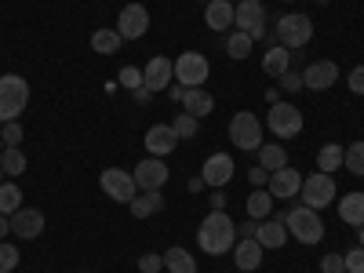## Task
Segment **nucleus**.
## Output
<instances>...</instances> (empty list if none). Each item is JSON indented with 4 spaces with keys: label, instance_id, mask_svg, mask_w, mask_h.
I'll list each match as a JSON object with an SVG mask.
<instances>
[{
    "label": "nucleus",
    "instance_id": "de8ad7c7",
    "mask_svg": "<svg viewBox=\"0 0 364 273\" xmlns=\"http://www.w3.org/2000/svg\"><path fill=\"white\" fill-rule=\"evenodd\" d=\"M255 230H259V223H255V219H248L245 226H240V237H255Z\"/></svg>",
    "mask_w": 364,
    "mask_h": 273
},
{
    "label": "nucleus",
    "instance_id": "a18cd8bd",
    "mask_svg": "<svg viewBox=\"0 0 364 273\" xmlns=\"http://www.w3.org/2000/svg\"><path fill=\"white\" fill-rule=\"evenodd\" d=\"M208 204H211V211H226V193H223V190H211Z\"/></svg>",
    "mask_w": 364,
    "mask_h": 273
},
{
    "label": "nucleus",
    "instance_id": "5fc2aeb1",
    "mask_svg": "<svg viewBox=\"0 0 364 273\" xmlns=\"http://www.w3.org/2000/svg\"><path fill=\"white\" fill-rule=\"evenodd\" d=\"M4 178H8V175H4V168H0V182H4Z\"/></svg>",
    "mask_w": 364,
    "mask_h": 273
},
{
    "label": "nucleus",
    "instance_id": "aec40b11",
    "mask_svg": "<svg viewBox=\"0 0 364 273\" xmlns=\"http://www.w3.org/2000/svg\"><path fill=\"white\" fill-rule=\"evenodd\" d=\"M204 26L211 33H226L233 26V4L230 0H211V4H204Z\"/></svg>",
    "mask_w": 364,
    "mask_h": 273
},
{
    "label": "nucleus",
    "instance_id": "58836bf2",
    "mask_svg": "<svg viewBox=\"0 0 364 273\" xmlns=\"http://www.w3.org/2000/svg\"><path fill=\"white\" fill-rule=\"evenodd\" d=\"M161 269H164V255H157V252L139 255V273H161Z\"/></svg>",
    "mask_w": 364,
    "mask_h": 273
},
{
    "label": "nucleus",
    "instance_id": "39448f33",
    "mask_svg": "<svg viewBox=\"0 0 364 273\" xmlns=\"http://www.w3.org/2000/svg\"><path fill=\"white\" fill-rule=\"evenodd\" d=\"M339 197V186L336 178H331L328 171H314V175H302V190H299V204H306L314 211L328 208L331 200Z\"/></svg>",
    "mask_w": 364,
    "mask_h": 273
},
{
    "label": "nucleus",
    "instance_id": "13d9d810",
    "mask_svg": "<svg viewBox=\"0 0 364 273\" xmlns=\"http://www.w3.org/2000/svg\"><path fill=\"white\" fill-rule=\"evenodd\" d=\"M0 149H4V142H0Z\"/></svg>",
    "mask_w": 364,
    "mask_h": 273
},
{
    "label": "nucleus",
    "instance_id": "c03bdc74",
    "mask_svg": "<svg viewBox=\"0 0 364 273\" xmlns=\"http://www.w3.org/2000/svg\"><path fill=\"white\" fill-rule=\"evenodd\" d=\"M248 182H252V186H255V190H262V186H266V182H269V171H266V168L259 164V168H252V171H248Z\"/></svg>",
    "mask_w": 364,
    "mask_h": 273
},
{
    "label": "nucleus",
    "instance_id": "37998d69",
    "mask_svg": "<svg viewBox=\"0 0 364 273\" xmlns=\"http://www.w3.org/2000/svg\"><path fill=\"white\" fill-rule=\"evenodd\" d=\"M302 87V73H295V70H288V73H281V91H299Z\"/></svg>",
    "mask_w": 364,
    "mask_h": 273
},
{
    "label": "nucleus",
    "instance_id": "ea45409f",
    "mask_svg": "<svg viewBox=\"0 0 364 273\" xmlns=\"http://www.w3.org/2000/svg\"><path fill=\"white\" fill-rule=\"evenodd\" d=\"M343 262H346V273H364V248L357 245V248L343 252Z\"/></svg>",
    "mask_w": 364,
    "mask_h": 273
},
{
    "label": "nucleus",
    "instance_id": "a211bd4d",
    "mask_svg": "<svg viewBox=\"0 0 364 273\" xmlns=\"http://www.w3.org/2000/svg\"><path fill=\"white\" fill-rule=\"evenodd\" d=\"M146 149H149V157H168V154H175L178 149V135H175V128L171 124H154L146 132Z\"/></svg>",
    "mask_w": 364,
    "mask_h": 273
},
{
    "label": "nucleus",
    "instance_id": "473e14b6",
    "mask_svg": "<svg viewBox=\"0 0 364 273\" xmlns=\"http://www.w3.org/2000/svg\"><path fill=\"white\" fill-rule=\"evenodd\" d=\"M18 208H22V190L4 178L0 182V215H15Z\"/></svg>",
    "mask_w": 364,
    "mask_h": 273
},
{
    "label": "nucleus",
    "instance_id": "f257e3e1",
    "mask_svg": "<svg viewBox=\"0 0 364 273\" xmlns=\"http://www.w3.org/2000/svg\"><path fill=\"white\" fill-rule=\"evenodd\" d=\"M197 245L204 255H226L237 245V223L226 211H208L197 226Z\"/></svg>",
    "mask_w": 364,
    "mask_h": 273
},
{
    "label": "nucleus",
    "instance_id": "6e6552de",
    "mask_svg": "<svg viewBox=\"0 0 364 273\" xmlns=\"http://www.w3.org/2000/svg\"><path fill=\"white\" fill-rule=\"evenodd\" d=\"M266 124H269V135H277V139H299L302 109L291 106V102H273L269 113H266Z\"/></svg>",
    "mask_w": 364,
    "mask_h": 273
},
{
    "label": "nucleus",
    "instance_id": "6ab92c4d",
    "mask_svg": "<svg viewBox=\"0 0 364 273\" xmlns=\"http://www.w3.org/2000/svg\"><path fill=\"white\" fill-rule=\"evenodd\" d=\"M262 245L255 237H240L237 245H233V262H237V273H252V269H259L262 266Z\"/></svg>",
    "mask_w": 364,
    "mask_h": 273
},
{
    "label": "nucleus",
    "instance_id": "ddd939ff",
    "mask_svg": "<svg viewBox=\"0 0 364 273\" xmlns=\"http://www.w3.org/2000/svg\"><path fill=\"white\" fill-rule=\"evenodd\" d=\"M233 171H237V164H233L230 154H211V157L204 161V168H200V178H204L208 190H223L226 182L233 178Z\"/></svg>",
    "mask_w": 364,
    "mask_h": 273
},
{
    "label": "nucleus",
    "instance_id": "c9c22d12",
    "mask_svg": "<svg viewBox=\"0 0 364 273\" xmlns=\"http://www.w3.org/2000/svg\"><path fill=\"white\" fill-rule=\"evenodd\" d=\"M18 262H22V252L15 245H8V240H0V273L18 269Z\"/></svg>",
    "mask_w": 364,
    "mask_h": 273
},
{
    "label": "nucleus",
    "instance_id": "a19ab883",
    "mask_svg": "<svg viewBox=\"0 0 364 273\" xmlns=\"http://www.w3.org/2000/svg\"><path fill=\"white\" fill-rule=\"evenodd\" d=\"M321 273H346L343 255H321Z\"/></svg>",
    "mask_w": 364,
    "mask_h": 273
},
{
    "label": "nucleus",
    "instance_id": "864d4df0",
    "mask_svg": "<svg viewBox=\"0 0 364 273\" xmlns=\"http://www.w3.org/2000/svg\"><path fill=\"white\" fill-rule=\"evenodd\" d=\"M357 245L364 248V226H357Z\"/></svg>",
    "mask_w": 364,
    "mask_h": 273
},
{
    "label": "nucleus",
    "instance_id": "f03ea898",
    "mask_svg": "<svg viewBox=\"0 0 364 273\" xmlns=\"http://www.w3.org/2000/svg\"><path fill=\"white\" fill-rule=\"evenodd\" d=\"M284 226H288V237H295L299 245H321L324 240V223L306 204H291L284 215Z\"/></svg>",
    "mask_w": 364,
    "mask_h": 273
},
{
    "label": "nucleus",
    "instance_id": "f8f14e48",
    "mask_svg": "<svg viewBox=\"0 0 364 273\" xmlns=\"http://www.w3.org/2000/svg\"><path fill=\"white\" fill-rule=\"evenodd\" d=\"M171 80H175V58H168V55H154L142 66V87L149 95H154V91H168Z\"/></svg>",
    "mask_w": 364,
    "mask_h": 273
},
{
    "label": "nucleus",
    "instance_id": "09e8293b",
    "mask_svg": "<svg viewBox=\"0 0 364 273\" xmlns=\"http://www.w3.org/2000/svg\"><path fill=\"white\" fill-rule=\"evenodd\" d=\"M11 233V215H0V240Z\"/></svg>",
    "mask_w": 364,
    "mask_h": 273
},
{
    "label": "nucleus",
    "instance_id": "72a5a7b5",
    "mask_svg": "<svg viewBox=\"0 0 364 273\" xmlns=\"http://www.w3.org/2000/svg\"><path fill=\"white\" fill-rule=\"evenodd\" d=\"M171 128H175V135H178V139H193V135L200 132V120H197L193 113H186V109H178V113H175V120H171Z\"/></svg>",
    "mask_w": 364,
    "mask_h": 273
},
{
    "label": "nucleus",
    "instance_id": "9d476101",
    "mask_svg": "<svg viewBox=\"0 0 364 273\" xmlns=\"http://www.w3.org/2000/svg\"><path fill=\"white\" fill-rule=\"evenodd\" d=\"M208 77H211V63H208L200 51H182V55L175 58V84H182V87H200Z\"/></svg>",
    "mask_w": 364,
    "mask_h": 273
},
{
    "label": "nucleus",
    "instance_id": "4d7b16f0",
    "mask_svg": "<svg viewBox=\"0 0 364 273\" xmlns=\"http://www.w3.org/2000/svg\"><path fill=\"white\" fill-rule=\"evenodd\" d=\"M230 4H240V0H230Z\"/></svg>",
    "mask_w": 364,
    "mask_h": 273
},
{
    "label": "nucleus",
    "instance_id": "20e7f679",
    "mask_svg": "<svg viewBox=\"0 0 364 273\" xmlns=\"http://www.w3.org/2000/svg\"><path fill=\"white\" fill-rule=\"evenodd\" d=\"M273 37H277L281 48L288 51H299L314 41V18L302 15V11H291V15H281L277 18V29H273Z\"/></svg>",
    "mask_w": 364,
    "mask_h": 273
},
{
    "label": "nucleus",
    "instance_id": "49530a36",
    "mask_svg": "<svg viewBox=\"0 0 364 273\" xmlns=\"http://www.w3.org/2000/svg\"><path fill=\"white\" fill-rule=\"evenodd\" d=\"M182 91H186V87L171 80V84H168V99H171V102H182Z\"/></svg>",
    "mask_w": 364,
    "mask_h": 273
},
{
    "label": "nucleus",
    "instance_id": "393cba45",
    "mask_svg": "<svg viewBox=\"0 0 364 273\" xmlns=\"http://www.w3.org/2000/svg\"><path fill=\"white\" fill-rule=\"evenodd\" d=\"M128 208H132L135 219H149V215H157V211L164 208V197H161V190H142Z\"/></svg>",
    "mask_w": 364,
    "mask_h": 273
},
{
    "label": "nucleus",
    "instance_id": "f704fd0d",
    "mask_svg": "<svg viewBox=\"0 0 364 273\" xmlns=\"http://www.w3.org/2000/svg\"><path fill=\"white\" fill-rule=\"evenodd\" d=\"M343 168L364 178V142H353V146H346V161H343Z\"/></svg>",
    "mask_w": 364,
    "mask_h": 273
},
{
    "label": "nucleus",
    "instance_id": "423d86ee",
    "mask_svg": "<svg viewBox=\"0 0 364 273\" xmlns=\"http://www.w3.org/2000/svg\"><path fill=\"white\" fill-rule=\"evenodd\" d=\"M230 142L245 154H255L262 146V120L255 113H233L230 117Z\"/></svg>",
    "mask_w": 364,
    "mask_h": 273
},
{
    "label": "nucleus",
    "instance_id": "c756f323",
    "mask_svg": "<svg viewBox=\"0 0 364 273\" xmlns=\"http://www.w3.org/2000/svg\"><path fill=\"white\" fill-rule=\"evenodd\" d=\"M120 33L117 29H95V33H91V51H99V55H117L120 51Z\"/></svg>",
    "mask_w": 364,
    "mask_h": 273
},
{
    "label": "nucleus",
    "instance_id": "7ed1b4c3",
    "mask_svg": "<svg viewBox=\"0 0 364 273\" xmlns=\"http://www.w3.org/2000/svg\"><path fill=\"white\" fill-rule=\"evenodd\" d=\"M29 106V84L18 73H4L0 77V124L18 120Z\"/></svg>",
    "mask_w": 364,
    "mask_h": 273
},
{
    "label": "nucleus",
    "instance_id": "3c124183",
    "mask_svg": "<svg viewBox=\"0 0 364 273\" xmlns=\"http://www.w3.org/2000/svg\"><path fill=\"white\" fill-rule=\"evenodd\" d=\"M132 95H135V102H149V99H154V95H149V91H146V87H139V91H132Z\"/></svg>",
    "mask_w": 364,
    "mask_h": 273
},
{
    "label": "nucleus",
    "instance_id": "b1692460",
    "mask_svg": "<svg viewBox=\"0 0 364 273\" xmlns=\"http://www.w3.org/2000/svg\"><path fill=\"white\" fill-rule=\"evenodd\" d=\"M288 70H291V51L281 48V44H273V48L262 55V73H266V77H281V73H288Z\"/></svg>",
    "mask_w": 364,
    "mask_h": 273
},
{
    "label": "nucleus",
    "instance_id": "8fccbe9b",
    "mask_svg": "<svg viewBox=\"0 0 364 273\" xmlns=\"http://www.w3.org/2000/svg\"><path fill=\"white\" fill-rule=\"evenodd\" d=\"M281 95H284L281 87H269V91H266V102H269V106H273V102H281Z\"/></svg>",
    "mask_w": 364,
    "mask_h": 273
},
{
    "label": "nucleus",
    "instance_id": "f3484780",
    "mask_svg": "<svg viewBox=\"0 0 364 273\" xmlns=\"http://www.w3.org/2000/svg\"><path fill=\"white\" fill-rule=\"evenodd\" d=\"M11 233L22 237V240H37L44 233V211L37 208H18L11 215Z\"/></svg>",
    "mask_w": 364,
    "mask_h": 273
},
{
    "label": "nucleus",
    "instance_id": "603ef678",
    "mask_svg": "<svg viewBox=\"0 0 364 273\" xmlns=\"http://www.w3.org/2000/svg\"><path fill=\"white\" fill-rule=\"evenodd\" d=\"M204 190V178H190V193H200Z\"/></svg>",
    "mask_w": 364,
    "mask_h": 273
},
{
    "label": "nucleus",
    "instance_id": "cd10ccee",
    "mask_svg": "<svg viewBox=\"0 0 364 273\" xmlns=\"http://www.w3.org/2000/svg\"><path fill=\"white\" fill-rule=\"evenodd\" d=\"M269 215H273V197H269V190H252V193H248V219L262 223V219H269Z\"/></svg>",
    "mask_w": 364,
    "mask_h": 273
},
{
    "label": "nucleus",
    "instance_id": "6e6d98bb",
    "mask_svg": "<svg viewBox=\"0 0 364 273\" xmlns=\"http://www.w3.org/2000/svg\"><path fill=\"white\" fill-rule=\"evenodd\" d=\"M200 4H211V0H200Z\"/></svg>",
    "mask_w": 364,
    "mask_h": 273
},
{
    "label": "nucleus",
    "instance_id": "79ce46f5",
    "mask_svg": "<svg viewBox=\"0 0 364 273\" xmlns=\"http://www.w3.org/2000/svg\"><path fill=\"white\" fill-rule=\"evenodd\" d=\"M346 84H350L353 95H364V66H353L350 77H346Z\"/></svg>",
    "mask_w": 364,
    "mask_h": 273
},
{
    "label": "nucleus",
    "instance_id": "bf43d9fd",
    "mask_svg": "<svg viewBox=\"0 0 364 273\" xmlns=\"http://www.w3.org/2000/svg\"><path fill=\"white\" fill-rule=\"evenodd\" d=\"M284 4H291V0H284Z\"/></svg>",
    "mask_w": 364,
    "mask_h": 273
},
{
    "label": "nucleus",
    "instance_id": "9b49d317",
    "mask_svg": "<svg viewBox=\"0 0 364 273\" xmlns=\"http://www.w3.org/2000/svg\"><path fill=\"white\" fill-rule=\"evenodd\" d=\"M117 33H120V41H142L149 33V11H146V4H124V8H120Z\"/></svg>",
    "mask_w": 364,
    "mask_h": 273
},
{
    "label": "nucleus",
    "instance_id": "a878e982",
    "mask_svg": "<svg viewBox=\"0 0 364 273\" xmlns=\"http://www.w3.org/2000/svg\"><path fill=\"white\" fill-rule=\"evenodd\" d=\"M164 269H168V273H197V259L182 248V245H175V248L164 252Z\"/></svg>",
    "mask_w": 364,
    "mask_h": 273
},
{
    "label": "nucleus",
    "instance_id": "4468645a",
    "mask_svg": "<svg viewBox=\"0 0 364 273\" xmlns=\"http://www.w3.org/2000/svg\"><path fill=\"white\" fill-rule=\"evenodd\" d=\"M135 182H139V193L142 190H161L164 182H168V164H164V157H146V161H139L135 164Z\"/></svg>",
    "mask_w": 364,
    "mask_h": 273
},
{
    "label": "nucleus",
    "instance_id": "5701e85b",
    "mask_svg": "<svg viewBox=\"0 0 364 273\" xmlns=\"http://www.w3.org/2000/svg\"><path fill=\"white\" fill-rule=\"evenodd\" d=\"M339 219L346 223V226H364V193H346V197H339Z\"/></svg>",
    "mask_w": 364,
    "mask_h": 273
},
{
    "label": "nucleus",
    "instance_id": "1a4fd4ad",
    "mask_svg": "<svg viewBox=\"0 0 364 273\" xmlns=\"http://www.w3.org/2000/svg\"><path fill=\"white\" fill-rule=\"evenodd\" d=\"M233 29L248 33L252 41H262L266 37V8H262V0H240V4H233Z\"/></svg>",
    "mask_w": 364,
    "mask_h": 273
},
{
    "label": "nucleus",
    "instance_id": "e433bc0d",
    "mask_svg": "<svg viewBox=\"0 0 364 273\" xmlns=\"http://www.w3.org/2000/svg\"><path fill=\"white\" fill-rule=\"evenodd\" d=\"M117 80H120V87H124V91H139L142 87V70L139 66H124V70L117 73Z\"/></svg>",
    "mask_w": 364,
    "mask_h": 273
},
{
    "label": "nucleus",
    "instance_id": "dca6fc26",
    "mask_svg": "<svg viewBox=\"0 0 364 273\" xmlns=\"http://www.w3.org/2000/svg\"><path fill=\"white\" fill-rule=\"evenodd\" d=\"M269 197L273 200H295L299 190H302V175L299 168H281V171H269Z\"/></svg>",
    "mask_w": 364,
    "mask_h": 273
},
{
    "label": "nucleus",
    "instance_id": "bb28decb",
    "mask_svg": "<svg viewBox=\"0 0 364 273\" xmlns=\"http://www.w3.org/2000/svg\"><path fill=\"white\" fill-rule=\"evenodd\" d=\"M255 154H259V164H262L266 171H281V168H288V149H284V146H269V142H262Z\"/></svg>",
    "mask_w": 364,
    "mask_h": 273
},
{
    "label": "nucleus",
    "instance_id": "4c0bfd02",
    "mask_svg": "<svg viewBox=\"0 0 364 273\" xmlns=\"http://www.w3.org/2000/svg\"><path fill=\"white\" fill-rule=\"evenodd\" d=\"M22 139H26V132H22L18 120H8V124L0 128V142L4 146H22Z\"/></svg>",
    "mask_w": 364,
    "mask_h": 273
},
{
    "label": "nucleus",
    "instance_id": "4be33fe9",
    "mask_svg": "<svg viewBox=\"0 0 364 273\" xmlns=\"http://www.w3.org/2000/svg\"><path fill=\"white\" fill-rule=\"evenodd\" d=\"M182 109L193 113V117L200 120V117H208V113H215V99H211L204 87H186V91H182Z\"/></svg>",
    "mask_w": 364,
    "mask_h": 273
},
{
    "label": "nucleus",
    "instance_id": "412c9836",
    "mask_svg": "<svg viewBox=\"0 0 364 273\" xmlns=\"http://www.w3.org/2000/svg\"><path fill=\"white\" fill-rule=\"evenodd\" d=\"M255 240H259L262 248H284V245H288V226H284L281 219H273V215H269V219L259 223Z\"/></svg>",
    "mask_w": 364,
    "mask_h": 273
},
{
    "label": "nucleus",
    "instance_id": "2f4dec72",
    "mask_svg": "<svg viewBox=\"0 0 364 273\" xmlns=\"http://www.w3.org/2000/svg\"><path fill=\"white\" fill-rule=\"evenodd\" d=\"M252 48H255V41L248 33H240V29H233V33L226 37V55L237 58V63H245V58L252 55Z\"/></svg>",
    "mask_w": 364,
    "mask_h": 273
},
{
    "label": "nucleus",
    "instance_id": "0eeeda50",
    "mask_svg": "<svg viewBox=\"0 0 364 273\" xmlns=\"http://www.w3.org/2000/svg\"><path fill=\"white\" fill-rule=\"evenodd\" d=\"M99 186H102V193H106L109 200H117V204H132V200L139 197V182H135V175L124 171V168H106V171L99 175Z\"/></svg>",
    "mask_w": 364,
    "mask_h": 273
},
{
    "label": "nucleus",
    "instance_id": "2eb2a0df",
    "mask_svg": "<svg viewBox=\"0 0 364 273\" xmlns=\"http://www.w3.org/2000/svg\"><path fill=\"white\" fill-rule=\"evenodd\" d=\"M336 80H339V66L331 58H317V63L302 70V87H310V91H328V87H336Z\"/></svg>",
    "mask_w": 364,
    "mask_h": 273
},
{
    "label": "nucleus",
    "instance_id": "c85d7f7f",
    "mask_svg": "<svg viewBox=\"0 0 364 273\" xmlns=\"http://www.w3.org/2000/svg\"><path fill=\"white\" fill-rule=\"evenodd\" d=\"M343 161H346V149H343V146H336V142L321 146V154H317V168H321V171L336 175V171L343 168Z\"/></svg>",
    "mask_w": 364,
    "mask_h": 273
},
{
    "label": "nucleus",
    "instance_id": "7c9ffc66",
    "mask_svg": "<svg viewBox=\"0 0 364 273\" xmlns=\"http://www.w3.org/2000/svg\"><path fill=\"white\" fill-rule=\"evenodd\" d=\"M26 154H22V149L18 146H4V149H0V168H4V175L8 178H15V175H22L26 171Z\"/></svg>",
    "mask_w": 364,
    "mask_h": 273
}]
</instances>
